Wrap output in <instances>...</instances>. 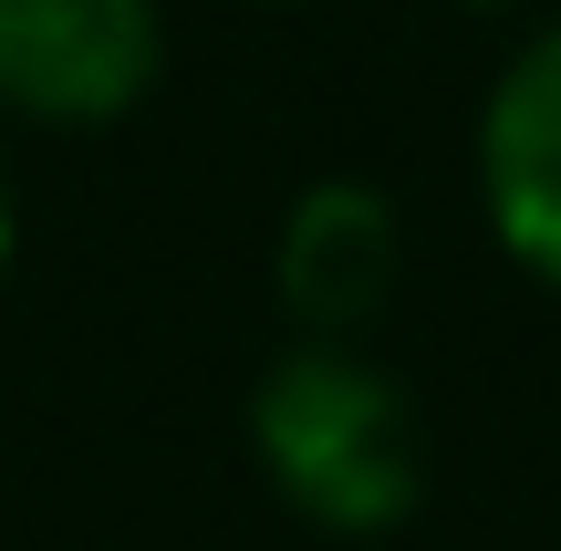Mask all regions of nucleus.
<instances>
[{"instance_id": "4", "label": "nucleus", "mask_w": 561, "mask_h": 551, "mask_svg": "<svg viewBox=\"0 0 561 551\" xmlns=\"http://www.w3.org/2000/svg\"><path fill=\"white\" fill-rule=\"evenodd\" d=\"M396 261H405V229L385 208V187H364V177L301 187L280 208V240H271V282L312 344H354L385 312V291H396Z\"/></svg>"}, {"instance_id": "5", "label": "nucleus", "mask_w": 561, "mask_h": 551, "mask_svg": "<svg viewBox=\"0 0 561 551\" xmlns=\"http://www.w3.org/2000/svg\"><path fill=\"white\" fill-rule=\"evenodd\" d=\"M11 250H21V208H11V167H0V271H11Z\"/></svg>"}, {"instance_id": "1", "label": "nucleus", "mask_w": 561, "mask_h": 551, "mask_svg": "<svg viewBox=\"0 0 561 551\" xmlns=\"http://www.w3.org/2000/svg\"><path fill=\"white\" fill-rule=\"evenodd\" d=\"M250 448H261V479L280 490V510H301L312 531H343V541L396 531L426 500V427L364 344L301 333L250 395Z\"/></svg>"}, {"instance_id": "2", "label": "nucleus", "mask_w": 561, "mask_h": 551, "mask_svg": "<svg viewBox=\"0 0 561 551\" xmlns=\"http://www.w3.org/2000/svg\"><path fill=\"white\" fill-rule=\"evenodd\" d=\"M167 62L157 0H0V115L115 125Z\"/></svg>"}, {"instance_id": "3", "label": "nucleus", "mask_w": 561, "mask_h": 551, "mask_svg": "<svg viewBox=\"0 0 561 551\" xmlns=\"http://www.w3.org/2000/svg\"><path fill=\"white\" fill-rule=\"evenodd\" d=\"M479 198L500 250L561 291V21L500 62L479 104Z\"/></svg>"}, {"instance_id": "6", "label": "nucleus", "mask_w": 561, "mask_h": 551, "mask_svg": "<svg viewBox=\"0 0 561 551\" xmlns=\"http://www.w3.org/2000/svg\"><path fill=\"white\" fill-rule=\"evenodd\" d=\"M458 11H510V0H458Z\"/></svg>"}]
</instances>
